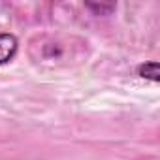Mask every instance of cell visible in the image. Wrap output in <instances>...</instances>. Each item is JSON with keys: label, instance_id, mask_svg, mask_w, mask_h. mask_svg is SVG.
I'll return each instance as SVG.
<instances>
[{"label": "cell", "instance_id": "7a4b0ae2", "mask_svg": "<svg viewBox=\"0 0 160 160\" xmlns=\"http://www.w3.org/2000/svg\"><path fill=\"white\" fill-rule=\"evenodd\" d=\"M19 49L17 38L12 34H0V64L10 62Z\"/></svg>", "mask_w": 160, "mask_h": 160}, {"label": "cell", "instance_id": "3957f363", "mask_svg": "<svg viewBox=\"0 0 160 160\" xmlns=\"http://www.w3.org/2000/svg\"><path fill=\"white\" fill-rule=\"evenodd\" d=\"M138 75L143 77V79H149V81H152V83H156L158 81V62L156 60H151V62L139 64Z\"/></svg>", "mask_w": 160, "mask_h": 160}, {"label": "cell", "instance_id": "6da1fadb", "mask_svg": "<svg viewBox=\"0 0 160 160\" xmlns=\"http://www.w3.org/2000/svg\"><path fill=\"white\" fill-rule=\"evenodd\" d=\"M85 42L60 36V34H45L38 36L30 42V58L42 66H70L72 60H81L85 53Z\"/></svg>", "mask_w": 160, "mask_h": 160}]
</instances>
